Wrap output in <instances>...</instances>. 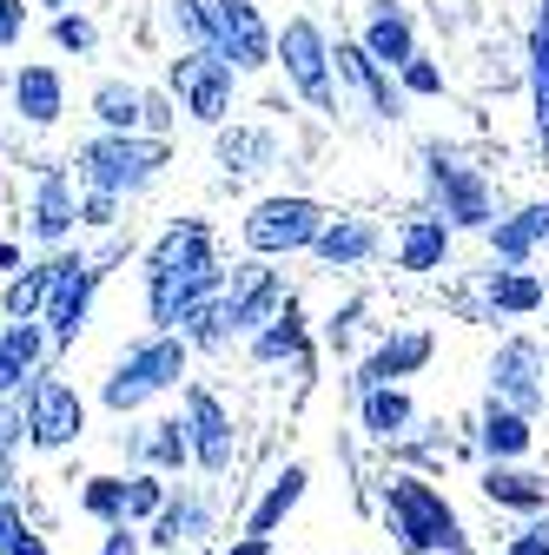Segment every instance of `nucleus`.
Masks as SVG:
<instances>
[{"label":"nucleus","mask_w":549,"mask_h":555,"mask_svg":"<svg viewBox=\"0 0 549 555\" xmlns=\"http://www.w3.org/2000/svg\"><path fill=\"white\" fill-rule=\"evenodd\" d=\"M0 264H14V251H8V245H0Z\"/></svg>","instance_id":"obj_22"},{"label":"nucleus","mask_w":549,"mask_h":555,"mask_svg":"<svg viewBox=\"0 0 549 555\" xmlns=\"http://www.w3.org/2000/svg\"><path fill=\"white\" fill-rule=\"evenodd\" d=\"M285 53H292V74H298V87H305V93H324V74H318V34H311L305 21L285 34Z\"/></svg>","instance_id":"obj_5"},{"label":"nucleus","mask_w":549,"mask_h":555,"mask_svg":"<svg viewBox=\"0 0 549 555\" xmlns=\"http://www.w3.org/2000/svg\"><path fill=\"white\" fill-rule=\"evenodd\" d=\"M371 245V232H358V225H345V232H324V258H358Z\"/></svg>","instance_id":"obj_12"},{"label":"nucleus","mask_w":549,"mask_h":555,"mask_svg":"<svg viewBox=\"0 0 549 555\" xmlns=\"http://www.w3.org/2000/svg\"><path fill=\"white\" fill-rule=\"evenodd\" d=\"M437 251H444V232H437V225H424V232H410V245H404V258H410V264H431Z\"/></svg>","instance_id":"obj_14"},{"label":"nucleus","mask_w":549,"mask_h":555,"mask_svg":"<svg viewBox=\"0 0 549 555\" xmlns=\"http://www.w3.org/2000/svg\"><path fill=\"white\" fill-rule=\"evenodd\" d=\"M298 490H305V469H285V482H279V490L265 496V509H258V529H271V522H279V516L298 503Z\"/></svg>","instance_id":"obj_8"},{"label":"nucleus","mask_w":549,"mask_h":555,"mask_svg":"<svg viewBox=\"0 0 549 555\" xmlns=\"http://www.w3.org/2000/svg\"><path fill=\"white\" fill-rule=\"evenodd\" d=\"M404 424V397H371V430H397Z\"/></svg>","instance_id":"obj_18"},{"label":"nucleus","mask_w":549,"mask_h":555,"mask_svg":"<svg viewBox=\"0 0 549 555\" xmlns=\"http://www.w3.org/2000/svg\"><path fill=\"white\" fill-rule=\"evenodd\" d=\"M226 66H199V74H192V113L199 119H219V100H226Z\"/></svg>","instance_id":"obj_6"},{"label":"nucleus","mask_w":549,"mask_h":555,"mask_svg":"<svg viewBox=\"0 0 549 555\" xmlns=\"http://www.w3.org/2000/svg\"><path fill=\"white\" fill-rule=\"evenodd\" d=\"M27 358H34V331L21 324V331H8V337H0V390H8V384L27 371Z\"/></svg>","instance_id":"obj_7"},{"label":"nucleus","mask_w":549,"mask_h":555,"mask_svg":"<svg viewBox=\"0 0 549 555\" xmlns=\"http://www.w3.org/2000/svg\"><path fill=\"white\" fill-rule=\"evenodd\" d=\"M0 555H40V542L21 529V516H14L8 503H0Z\"/></svg>","instance_id":"obj_9"},{"label":"nucleus","mask_w":549,"mask_h":555,"mask_svg":"<svg viewBox=\"0 0 549 555\" xmlns=\"http://www.w3.org/2000/svg\"><path fill=\"white\" fill-rule=\"evenodd\" d=\"M490 496H503V503H536L529 476H490Z\"/></svg>","instance_id":"obj_17"},{"label":"nucleus","mask_w":549,"mask_h":555,"mask_svg":"<svg viewBox=\"0 0 549 555\" xmlns=\"http://www.w3.org/2000/svg\"><path fill=\"white\" fill-rule=\"evenodd\" d=\"M497 298L503 305H536V285H529V278H510V285H497Z\"/></svg>","instance_id":"obj_19"},{"label":"nucleus","mask_w":549,"mask_h":555,"mask_svg":"<svg viewBox=\"0 0 549 555\" xmlns=\"http://www.w3.org/2000/svg\"><path fill=\"white\" fill-rule=\"evenodd\" d=\"M516 555H542V542H529V548H516Z\"/></svg>","instance_id":"obj_21"},{"label":"nucleus","mask_w":549,"mask_h":555,"mask_svg":"<svg viewBox=\"0 0 549 555\" xmlns=\"http://www.w3.org/2000/svg\"><path fill=\"white\" fill-rule=\"evenodd\" d=\"M391 509H397V522H404V542H410V548H431V542H450V535H457L450 509L424 490V482H397V490H391Z\"/></svg>","instance_id":"obj_1"},{"label":"nucleus","mask_w":549,"mask_h":555,"mask_svg":"<svg viewBox=\"0 0 549 555\" xmlns=\"http://www.w3.org/2000/svg\"><path fill=\"white\" fill-rule=\"evenodd\" d=\"M40 232H66V185L47 179V198H40Z\"/></svg>","instance_id":"obj_11"},{"label":"nucleus","mask_w":549,"mask_h":555,"mask_svg":"<svg viewBox=\"0 0 549 555\" xmlns=\"http://www.w3.org/2000/svg\"><path fill=\"white\" fill-rule=\"evenodd\" d=\"M232 555H265V542H245V548H232Z\"/></svg>","instance_id":"obj_20"},{"label":"nucleus","mask_w":549,"mask_h":555,"mask_svg":"<svg viewBox=\"0 0 549 555\" xmlns=\"http://www.w3.org/2000/svg\"><path fill=\"white\" fill-rule=\"evenodd\" d=\"M14 100H21L27 119H53V113H60V80L47 74V66H27L21 87H14Z\"/></svg>","instance_id":"obj_4"},{"label":"nucleus","mask_w":549,"mask_h":555,"mask_svg":"<svg viewBox=\"0 0 549 555\" xmlns=\"http://www.w3.org/2000/svg\"><path fill=\"white\" fill-rule=\"evenodd\" d=\"M311 225H318V212L305 198H271V205H258V219H252V245H305L311 238Z\"/></svg>","instance_id":"obj_2"},{"label":"nucleus","mask_w":549,"mask_h":555,"mask_svg":"<svg viewBox=\"0 0 549 555\" xmlns=\"http://www.w3.org/2000/svg\"><path fill=\"white\" fill-rule=\"evenodd\" d=\"M371 47H378L384 60H410V27H404V21H378Z\"/></svg>","instance_id":"obj_10"},{"label":"nucleus","mask_w":549,"mask_h":555,"mask_svg":"<svg viewBox=\"0 0 549 555\" xmlns=\"http://www.w3.org/2000/svg\"><path fill=\"white\" fill-rule=\"evenodd\" d=\"M523 443H529V430L516 416H490V450H523Z\"/></svg>","instance_id":"obj_15"},{"label":"nucleus","mask_w":549,"mask_h":555,"mask_svg":"<svg viewBox=\"0 0 549 555\" xmlns=\"http://www.w3.org/2000/svg\"><path fill=\"white\" fill-rule=\"evenodd\" d=\"M80 437V397L66 384H40L34 390V443H66Z\"/></svg>","instance_id":"obj_3"},{"label":"nucleus","mask_w":549,"mask_h":555,"mask_svg":"<svg viewBox=\"0 0 549 555\" xmlns=\"http://www.w3.org/2000/svg\"><path fill=\"white\" fill-rule=\"evenodd\" d=\"M542 225H549V205H536V212H523V225H510V232H503V251H523V245H529V238H536Z\"/></svg>","instance_id":"obj_13"},{"label":"nucleus","mask_w":549,"mask_h":555,"mask_svg":"<svg viewBox=\"0 0 549 555\" xmlns=\"http://www.w3.org/2000/svg\"><path fill=\"white\" fill-rule=\"evenodd\" d=\"M132 106H140V100H132V93H119V87H106V93H100V113H106L113 126H132V119H140Z\"/></svg>","instance_id":"obj_16"}]
</instances>
